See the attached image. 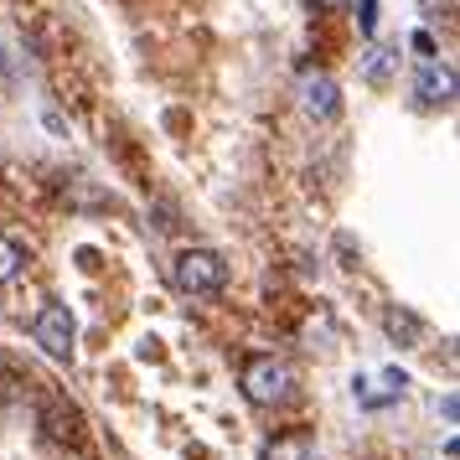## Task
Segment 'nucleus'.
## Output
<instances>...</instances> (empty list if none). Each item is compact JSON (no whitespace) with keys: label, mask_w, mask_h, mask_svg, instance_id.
<instances>
[{"label":"nucleus","mask_w":460,"mask_h":460,"mask_svg":"<svg viewBox=\"0 0 460 460\" xmlns=\"http://www.w3.org/2000/svg\"><path fill=\"white\" fill-rule=\"evenodd\" d=\"M171 279L181 295H217L228 285V259L217 249H181L171 264Z\"/></svg>","instance_id":"obj_1"},{"label":"nucleus","mask_w":460,"mask_h":460,"mask_svg":"<svg viewBox=\"0 0 460 460\" xmlns=\"http://www.w3.org/2000/svg\"><path fill=\"white\" fill-rule=\"evenodd\" d=\"M243 398L259 403V409L285 403V398H290V367H285L279 357H253L249 367H243Z\"/></svg>","instance_id":"obj_2"},{"label":"nucleus","mask_w":460,"mask_h":460,"mask_svg":"<svg viewBox=\"0 0 460 460\" xmlns=\"http://www.w3.org/2000/svg\"><path fill=\"white\" fill-rule=\"evenodd\" d=\"M31 336H37V347H42L47 357L67 362V357H73V336H78L73 311H67V305H58V300H47L42 311H37V321H31Z\"/></svg>","instance_id":"obj_3"},{"label":"nucleus","mask_w":460,"mask_h":460,"mask_svg":"<svg viewBox=\"0 0 460 460\" xmlns=\"http://www.w3.org/2000/svg\"><path fill=\"white\" fill-rule=\"evenodd\" d=\"M414 99L424 109H450L456 104V67L439 63V58H424L414 67Z\"/></svg>","instance_id":"obj_4"},{"label":"nucleus","mask_w":460,"mask_h":460,"mask_svg":"<svg viewBox=\"0 0 460 460\" xmlns=\"http://www.w3.org/2000/svg\"><path fill=\"white\" fill-rule=\"evenodd\" d=\"M300 104L311 119H336L341 114V88L326 73H300Z\"/></svg>","instance_id":"obj_5"},{"label":"nucleus","mask_w":460,"mask_h":460,"mask_svg":"<svg viewBox=\"0 0 460 460\" xmlns=\"http://www.w3.org/2000/svg\"><path fill=\"white\" fill-rule=\"evenodd\" d=\"M315 456V435L311 429H285V435L264 439L259 460H311Z\"/></svg>","instance_id":"obj_6"},{"label":"nucleus","mask_w":460,"mask_h":460,"mask_svg":"<svg viewBox=\"0 0 460 460\" xmlns=\"http://www.w3.org/2000/svg\"><path fill=\"white\" fill-rule=\"evenodd\" d=\"M383 332L394 336L398 347H414V341H419V332H424V321H419L414 311H403V305H394V311L383 315Z\"/></svg>","instance_id":"obj_7"},{"label":"nucleus","mask_w":460,"mask_h":460,"mask_svg":"<svg viewBox=\"0 0 460 460\" xmlns=\"http://www.w3.org/2000/svg\"><path fill=\"white\" fill-rule=\"evenodd\" d=\"M394 67H398V47L373 42L367 52H362V78H367V84H383V78H388Z\"/></svg>","instance_id":"obj_8"},{"label":"nucleus","mask_w":460,"mask_h":460,"mask_svg":"<svg viewBox=\"0 0 460 460\" xmlns=\"http://www.w3.org/2000/svg\"><path fill=\"white\" fill-rule=\"evenodd\" d=\"M31 264V253H26V243H16V238H0V285H11V279H22V270Z\"/></svg>","instance_id":"obj_9"},{"label":"nucleus","mask_w":460,"mask_h":460,"mask_svg":"<svg viewBox=\"0 0 460 460\" xmlns=\"http://www.w3.org/2000/svg\"><path fill=\"white\" fill-rule=\"evenodd\" d=\"M357 22H362V31L373 37L377 31V0H357Z\"/></svg>","instance_id":"obj_10"},{"label":"nucleus","mask_w":460,"mask_h":460,"mask_svg":"<svg viewBox=\"0 0 460 460\" xmlns=\"http://www.w3.org/2000/svg\"><path fill=\"white\" fill-rule=\"evenodd\" d=\"M414 52H419V63L435 58V37H429V31H414Z\"/></svg>","instance_id":"obj_11"},{"label":"nucleus","mask_w":460,"mask_h":460,"mask_svg":"<svg viewBox=\"0 0 460 460\" xmlns=\"http://www.w3.org/2000/svg\"><path fill=\"white\" fill-rule=\"evenodd\" d=\"M419 5H424V11H445V5H450V0H419Z\"/></svg>","instance_id":"obj_12"},{"label":"nucleus","mask_w":460,"mask_h":460,"mask_svg":"<svg viewBox=\"0 0 460 460\" xmlns=\"http://www.w3.org/2000/svg\"><path fill=\"white\" fill-rule=\"evenodd\" d=\"M315 5H347V0H315Z\"/></svg>","instance_id":"obj_13"},{"label":"nucleus","mask_w":460,"mask_h":460,"mask_svg":"<svg viewBox=\"0 0 460 460\" xmlns=\"http://www.w3.org/2000/svg\"><path fill=\"white\" fill-rule=\"evenodd\" d=\"M0 67H5V47H0Z\"/></svg>","instance_id":"obj_14"}]
</instances>
